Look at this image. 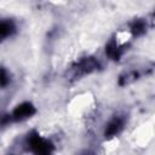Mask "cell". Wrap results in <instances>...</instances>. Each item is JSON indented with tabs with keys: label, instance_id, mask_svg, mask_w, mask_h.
I'll return each mask as SVG.
<instances>
[{
	"label": "cell",
	"instance_id": "obj_3",
	"mask_svg": "<svg viewBox=\"0 0 155 155\" xmlns=\"http://www.w3.org/2000/svg\"><path fill=\"white\" fill-rule=\"evenodd\" d=\"M13 31V25L11 22H0V40L7 38Z\"/></svg>",
	"mask_w": 155,
	"mask_h": 155
},
{
	"label": "cell",
	"instance_id": "obj_4",
	"mask_svg": "<svg viewBox=\"0 0 155 155\" xmlns=\"http://www.w3.org/2000/svg\"><path fill=\"white\" fill-rule=\"evenodd\" d=\"M121 127H122V122H121L120 120H113V121L108 125L107 131H105V134H108V136H114V134H116V133L121 130Z\"/></svg>",
	"mask_w": 155,
	"mask_h": 155
},
{
	"label": "cell",
	"instance_id": "obj_1",
	"mask_svg": "<svg viewBox=\"0 0 155 155\" xmlns=\"http://www.w3.org/2000/svg\"><path fill=\"white\" fill-rule=\"evenodd\" d=\"M34 111H35V110H34V107H33L31 104L24 103V104L18 105V107L15 109L12 117H13L15 120H24V119L31 116V115L34 114Z\"/></svg>",
	"mask_w": 155,
	"mask_h": 155
},
{
	"label": "cell",
	"instance_id": "obj_2",
	"mask_svg": "<svg viewBox=\"0 0 155 155\" xmlns=\"http://www.w3.org/2000/svg\"><path fill=\"white\" fill-rule=\"evenodd\" d=\"M29 143H30V147L33 148V150L35 153H39V154H45V153H48L50 151V144L44 140L42 138H40L39 136H31L29 138Z\"/></svg>",
	"mask_w": 155,
	"mask_h": 155
},
{
	"label": "cell",
	"instance_id": "obj_7",
	"mask_svg": "<svg viewBox=\"0 0 155 155\" xmlns=\"http://www.w3.org/2000/svg\"><path fill=\"white\" fill-rule=\"evenodd\" d=\"M7 82H8V75H7L6 70L0 69V85L5 86V85H7Z\"/></svg>",
	"mask_w": 155,
	"mask_h": 155
},
{
	"label": "cell",
	"instance_id": "obj_5",
	"mask_svg": "<svg viewBox=\"0 0 155 155\" xmlns=\"http://www.w3.org/2000/svg\"><path fill=\"white\" fill-rule=\"evenodd\" d=\"M107 53H108L109 57L116 59V58L119 57V48H117V46H116L114 42H110V44L107 46Z\"/></svg>",
	"mask_w": 155,
	"mask_h": 155
},
{
	"label": "cell",
	"instance_id": "obj_6",
	"mask_svg": "<svg viewBox=\"0 0 155 155\" xmlns=\"http://www.w3.org/2000/svg\"><path fill=\"white\" fill-rule=\"evenodd\" d=\"M134 34H142L144 31V23L143 22H136V24L132 28Z\"/></svg>",
	"mask_w": 155,
	"mask_h": 155
}]
</instances>
